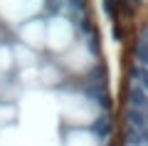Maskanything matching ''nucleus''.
<instances>
[{"label": "nucleus", "instance_id": "obj_1", "mask_svg": "<svg viewBox=\"0 0 148 146\" xmlns=\"http://www.w3.org/2000/svg\"><path fill=\"white\" fill-rule=\"evenodd\" d=\"M57 111L64 119V124H69L72 129H89L99 116V107L77 92H67L57 97Z\"/></svg>", "mask_w": 148, "mask_h": 146}, {"label": "nucleus", "instance_id": "obj_2", "mask_svg": "<svg viewBox=\"0 0 148 146\" xmlns=\"http://www.w3.org/2000/svg\"><path fill=\"white\" fill-rule=\"evenodd\" d=\"M74 45V27L67 17H54L47 22V47L54 52H67Z\"/></svg>", "mask_w": 148, "mask_h": 146}, {"label": "nucleus", "instance_id": "obj_3", "mask_svg": "<svg viewBox=\"0 0 148 146\" xmlns=\"http://www.w3.org/2000/svg\"><path fill=\"white\" fill-rule=\"evenodd\" d=\"M64 67L72 69V72H86V69L94 67V55L84 45H72L64 55Z\"/></svg>", "mask_w": 148, "mask_h": 146}, {"label": "nucleus", "instance_id": "obj_4", "mask_svg": "<svg viewBox=\"0 0 148 146\" xmlns=\"http://www.w3.org/2000/svg\"><path fill=\"white\" fill-rule=\"evenodd\" d=\"M22 42H25L30 50H42L47 47V25L40 20H32V22H25L22 27Z\"/></svg>", "mask_w": 148, "mask_h": 146}, {"label": "nucleus", "instance_id": "obj_5", "mask_svg": "<svg viewBox=\"0 0 148 146\" xmlns=\"http://www.w3.org/2000/svg\"><path fill=\"white\" fill-rule=\"evenodd\" d=\"M40 8V0H0V10L3 15L12 17H25V15H32V12Z\"/></svg>", "mask_w": 148, "mask_h": 146}, {"label": "nucleus", "instance_id": "obj_6", "mask_svg": "<svg viewBox=\"0 0 148 146\" xmlns=\"http://www.w3.org/2000/svg\"><path fill=\"white\" fill-rule=\"evenodd\" d=\"M62 146H101V141L91 129H69L62 139Z\"/></svg>", "mask_w": 148, "mask_h": 146}, {"label": "nucleus", "instance_id": "obj_7", "mask_svg": "<svg viewBox=\"0 0 148 146\" xmlns=\"http://www.w3.org/2000/svg\"><path fill=\"white\" fill-rule=\"evenodd\" d=\"M12 62H15V57H12V50H8V47H0V72L10 69Z\"/></svg>", "mask_w": 148, "mask_h": 146}]
</instances>
